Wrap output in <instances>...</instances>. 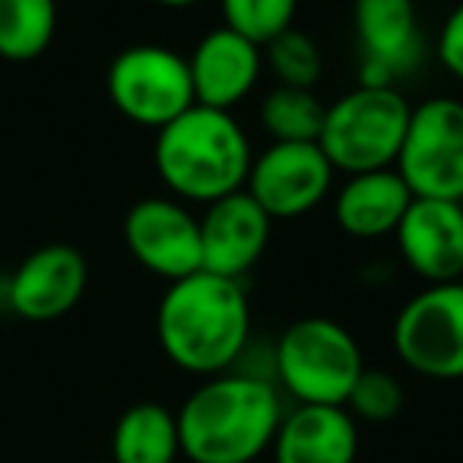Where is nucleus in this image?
Wrapping results in <instances>:
<instances>
[{
	"label": "nucleus",
	"mask_w": 463,
	"mask_h": 463,
	"mask_svg": "<svg viewBox=\"0 0 463 463\" xmlns=\"http://www.w3.org/2000/svg\"><path fill=\"white\" fill-rule=\"evenodd\" d=\"M156 336L181 372L200 378L232 372L251 340V302L241 279L197 270L168 283L156 311Z\"/></svg>",
	"instance_id": "nucleus-1"
},
{
	"label": "nucleus",
	"mask_w": 463,
	"mask_h": 463,
	"mask_svg": "<svg viewBox=\"0 0 463 463\" xmlns=\"http://www.w3.org/2000/svg\"><path fill=\"white\" fill-rule=\"evenodd\" d=\"M283 412V393L264 374H213L175 412L181 454L191 463H254L270 450Z\"/></svg>",
	"instance_id": "nucleus-2"
},
{
	"label": "nucleus",
	"mask_w": 463,
	"mask_h": 463,
	"mask_svg": "<svg viewBox=\"0 0 463 463\" xmlns=\"http://www.w3.org/2000/svg\"><path fill=\"white\" fill-rule=\"evenodd\" d=\"M254 149L232 111L191 105L156 130L153 162L168 197L181 203H213L245 191Z\"/></svg>",
	"instance_id": "nucleus-3"
},
{
	"label": "nucleus",
	"mask_w": 463,
	"mask_h": 463,
	"mask_svg": "<svg viewBox=\"0 0 463 463\" xmlns=\"http://www.w3.org/2000/svg\"><path fill=\"white\" fill-rule=\"evenodd\" d=\"M362 372L359 343L334 317H298L273 346V384L296 403L343 406Z\"/></svg>",
	"instance_id": "nucleus-4"
},
{
	"label": "nucleus",
	"mask_w": 463,
	"mask_h": 463,
	"mask_svg": "<svg viewBox=\"0 0 463 463\" xmlns=\"http://www.w3.org/2000/svg\"><path fill=\"white\" fill-rule=\"evenodd\" d=\"M412 105L397 86L359 83L327 105L317 146L343 175L397 165Z\"/></svg>",
	"instance_id": "nucleus-5"
},
{
	"label": "nucleus",
	"mask_w": 463,
	"mask_h": 463,
	"mask_svg": "<svg viewBox=\"0 0 463 463\" xmlns=\"http://www.w3.org/2000/svg\"><path fill=\"white\" fill-rule=\"evenodd\" d=\"M105 90L118 115L153 130H162L191 105H197L184 54L149 42L115 54L105 73Z\"/></svg>",
	"instance_id": "nucleus-6"
},
{
	"label": "nucleus",
	"mask_w": 463,
	"mask_h": 463,
	"mask_svg": "<svg viewBox=\"0 0 463 463\" xmlns=\"http://www.w3.org/2000/svg\"><path fill=\"white\" fill-rule=\"evenodd\" d=\"M397 175L412 197L463 203V102L435 96L412 105Z\"/></svg>",
	"instance_id": "nucleus-7"
},
{
	"label": "nucleus",
	"mask_w": 463,
	"mask_h": 463,
	"mask_svg": "<svg viewBox=\"0 0 463 463\" xmlns=\"http://www.w3.org/2000/svg\"><path fill=\"white\" fill-rule=\"evenodd\" d=\"M393 349L410 372L431 381L463 378V279L425 286L397 311Z\"/></svg>",
	"instance_id": "nucleus-8"
},
{
	"label": "nucleus",
	"mask_w": 463,
	"mask_h": 463,
	"mask_svg": "<svg viewBox=\"0 0 463 463\" xmlns=\"http://www.w3.org/2000/svg\"><path fill=\"white\" fill-rule=\"evenodd\" d=\"M334 178L336 168L317 143H270L251 159L245 191L277 222L321 206L334 191Z\"/></svg>",
	"instance_id": "nucleus-9"
},
{
	"label": "nucleus",
	"mask_w": 463,
	"mask_h": 463,
	"mask_svg": "<svg viewBox=\"0 0 463 463\" xmlns=\"http://www.w3.org/2000/svg\"><path fill=\"white\" fill-rule=\"evenodd\" d=\"M124 245L130 258L165 283L203 270L200 216L175 197H143L124 216Z\"/></svg>",
	"instance_id": "nucleus-10"
},
{
	"label": "nucleus",
	"mask_w": 463,
	"mask_h": 463,
	"mask_svg": "<svg viewBox=\"0 0 463 463\" xmlns=\"http://www.w3.org/2000/svg\"><path fill=\"white\" fill-rule=\"evenodd\" d=\"M362 83L393 86L422 61L416 0H353Z\"/></svg>",
	"instance_id": "nucleus-11"
},
{
	"label": "nucleus",
	"mask_w": 463,
	"mask_h": 463,
	"mask_svg": "<svg viewBox=\"0 0 463 463\" xmlns=\"http://www.w3.org/2000/svg\"><path fill=\"white\" fill-rule=\"evenodd\" d=\"M90 283L83 251L64 241L35 248L20 260L7 283V305L23 321H58L80 305Z\"/></svg>",
	"instance_id": "nucleus-12"
},
{
	"label": "nucleus",
	"mask_w": 463,
	"mask_h": 463,
	"mask_svg": "<svg viewBox=\"0 0 463 463\" xmlns=\"http://www.w3.org/2000/svg\"><path fill=\"white\" fill-rule=\"evenodd\" d=\"M273 219L248 191L206 203L200 216V260L206 273L241 279L270 245Z\"/></svg>",
	"instance_id": "nucleus-13"
},
{
	"label": "nucleus",
	"mask_w": 463,
	"mask_h": 463,
	"mask_svg": "<svg viewBox=\"0 0 463 463\" xmlns=\"http://www.w3.org/2000/svg\"><path fill=\"white\" fill-rule=\"evenodd\" d=\"M393 239L403 264L425 286L463 279V203L412 197Z\"/></svg>",
	"instance_id": "nucleus-14"
},
{
	"label": "nucleus",
	"mask_w": 463,
	"mask_h": 463,
	"mask_svg": "<svg viewBox=\"0 0 463 463\" xmlns=\"http://www.w3.org/2000/svg\"><path fill=\"white\" fill-rule=\"evenodd\" d=\"M194 102L206 109L232 111L245 102L264 73V48L248 42L245 35L219 26L210 29L194 45L187 58Z\"/></svg>",
	"instance_id": "nucleus-15"
},
{
	"label": "nucleus",
	"mask_w": 463,
	"mask_h": 463,
	"mask_svg": "<svg viewBox=\"0 0 463 463\" xmlns=\"http://www.w3.org/2000/svg\"><path fill=\"white\" fill-rule=\"evenodd\" d=\"M270 454L273 463H355L359 422L346 406L296 403L279 419Z\"/></svg>",
	"instance_id": "nucleus-16"
},
{
	"label": "nucleus",
	"mask_w": 463,
	"mask_h": 463,
	"mask_svg": "<svg viewBox=\"0 0 463 463\" xmlns=\"http://www.w3.org/2000/svg\"><path fill=\"white\" fill-rule=\"evenodd\" d=\"M412 203V191L397 168L346 175L334 197V219L349 239L374 241L393 235Z\"/></svg>",
	"instance_id": "nucleus-17"
},
{
	"label": "nucleus",
	"mask_w": 463,
	"mask_h": 463,
	"mask_svg": "<svg viewBox=\"0 0 463 463\" xmlns=\"http://www.w3.org/2000/svg\"><path fill=\"white\" fill-rule=\"evenodd\" d=\"M178 454V416L153 400L128 406L111 429V463H175Z\"/></svg>",
	"instance_id": "nucleus-18"
},
{
	"label": "nucleus",
	"mask_w": 463,
	"mask_h": 463,
	"mask_svg": "<svg viewBox=\"0 0 463 463\" xmlns=\"http://www.w3.org/2000/svg\"><path fill=\"white\" fill-rule=\"evenodd\" d=\"M58 0H0V58L26 64L52 48Z\"/></svg>",
	"instance_id": "nucleus-19"
},
{
	"label": "nucleus",
	"mask_w": 463,
	"mask_h": 463,
	"mask_svg": "<svg viewBox=\"0 0 463 463\" xmlns=\"http://www.w3.org/2000/svg\"><path fill=\"white\" fill-rule=\"evenodd\" d=\"M258 115L270 143H317L327 105L321 102V96L315 90L273 86L260 99Z\"/></svg>",
	"instance_id": "nucleus-20"
},
{
	"label": "nucleus",
	"mask_w": 463,
	"mask_h": 463,
	"mask_svg": "<svg viewBox=\"0 0 463 463\" xmlns=\"http://www.w3.org/2000/svg\"><path fill=\"white\" fill-rule=\"evenodd\" d=\"M264 67L273 73L277 86L315 90L324 73V58L317 42L308 33L292 26L264 45Z\"/></svg>",
	"instance_id": "nucleus-21"
},
{
	"label": "nucleus",
	"mask_w": 463,
	"mask_h": 463,
	"mask_svg": "<svg viewBox=\"0 0 463 463\" xmlns=\"http://www.w3.org/2000/svg\"><path fill=\"white\" fill-rule=\"evenodd\" d=\"M222 26L264 48L279 33L296 26L298 0H219Z\"/></svg>",
	"instance_id": "nucleus-22"
},
{
	"label": "nucleus",
	"mask_w": 463,
	"mask_h": 463,
	"mask_svg": "<svg viewBox=\"0 0 463 463\" xmlns=\"http://www.w3.org/2000/svg\"><path fill=\"white\" fill-rule=\"evenodd\" d=\"M403 384L393 378L391 372H381V368H368L355 378L353 391L346 397V412L355 422L368 425H384L393 422L403 410Z\"/></svg>",
	"instance_id": "nucleus-23"
},
{
	"label": "nucleus",
	"mask_w": 463,
	"mask_h": 463,
	"mask_svg": "<svg viewBox=\"0 0 463 463\" xmlns=\"http://www.w3.org/2000/svg\"><path fill=\"white\" fill-rule=\"evenodd\" d=\"M438 61L454 80L463 83V0L448 14V20L441 23L438 33Z\"/></svg>",
	"instance_id": "nucleus-24"
},
{
	"label": "nucleus",
	"mask_w": 463,
	"mask_h": 463,
	"mask_svg": "<svg viewBox=\"0 0 463 463\" xmlns=\"http://www.w3.org/2000/svg\"><path fill=\"white\" fill-rule=\"evenodd\" d=\"M149 4H156V7H162V10H187V7L203 4V0H149Z\"/></svg>",
	"instance_id": "nucleus-25"
},
{
	"label": "nucleus",
	"mask_w": 463,
	"mask_h": 463,
	"mask_svg": "<svg viewBox=\"0 0 463 463\" xmlns=\"http://www.w3.org/2000/svg\"><path fill=\"white\" fill-rule=\"evenodd\" d=\"M92 463H111V460H92Z\"/></svg>",
	"instance_id": "nucleus-26"
}]
</instances>
